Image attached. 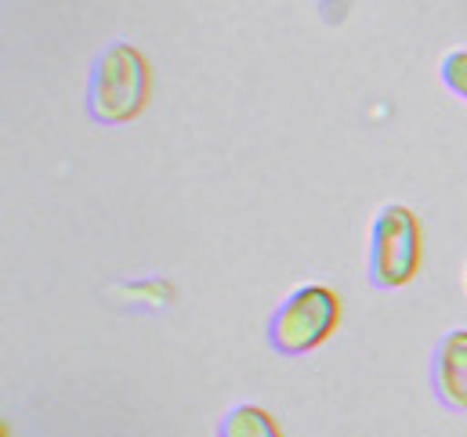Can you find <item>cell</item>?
Here are the masks:
<instances>
[{"label":"cell","instance_id":"cell-5","mask_svg":"<svg viewBox=\"0 0 467 437\" xmlns=\"http://www.w3.org/2000/svg\"><path fill=\"white\" fill-rule=\"evenodd\" d=\"M218 437H283L275 420L257 409V405H235L225 412L222 427H218Z\"/></svg>","mask_w":467,"mask_h":437},{"label":"cell","instance_id":"cell-2","mask_svg":"<svg viewBox=\"0 0 467 437\" xmlns=\"http://www.w3.org/2000/svg\"><path fill=\"white\" fill-rule=\"evenodd\" d=\"M341 322V297L330 286H301L294 290L268 322L272 351L286 358H301L319 351Z\"/></svg>","mask_w":467,"mask_h":437},{"label":"cell","instance_id":"cell-1","mask_svg":"<svg viewBox=\"0 0 467 437\" xmlns=\"http://www.w3.org/2000/svg\"><path fill=\"white\" fill-rule=\"evenodd\" d=\"M149 95H152V69L138 47L109 44L95 58L88 80V116L95 123L117 127L138 119L149 106Z\"/></svg>","mask_w":467,"mask_h":437},{"label":"cell","instance_id":"cell-4","mask_svg":"<svg viewBox=\"0 0 467 437\" xmlns=\"http://www.w3.org/2000/svg\"><path fill=\"white\" fill-rule=\"evenodd\" d=\"M431 391L450 412H467V329H453L435 343Z\"/></svg>","mask_w":467,"mask_h":437},{"label":"cell","instance_id":"cell-3","mask_svg":"<svg viewBox=\"0 0 467 437\" xmlns=\"http://www.w3.org/2000/svg\"><path fill=\"white\" fill-rule=\"evenodd\" d=\"M420 271V220L391 203L373 218L369 231V282L377 290H402Z\"/></svg>","mask_w":467,"mask_h":437},{"label":"cell","instance_id":"cell-6","mask_svg":"<svg viewBox=\"0 0 467 437\" xmlns=\"http://www.w3.org/2000/svg\"><path fill=\"white\" fill-rule=\"evenodd\" d=\"M442 84L467 102V51H450L442 58Z\"/></svg>","mask_w":467,"mask_h":437}]
</instances>
